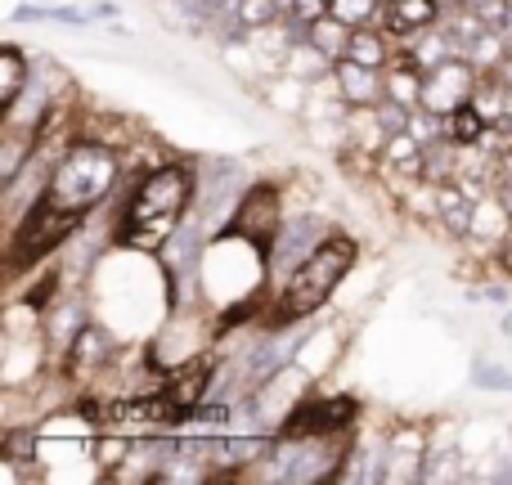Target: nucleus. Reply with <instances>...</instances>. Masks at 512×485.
I'll return each instance as SVG.
<instances>
[{"instance_id":"nucleus-1","label":"nucleus","mask_w":512,"mask_h":485,"mask_svg":"<svg viewBox=\"0 0 512 485\" xmlns=\"http://www.w3.org/2000/svg\"><path fill=\"white\" fill-rule=\"evenodd\" d=\"M198 198V162L194 158H167L135 176L126 189L113 221V243L135 247V252H162L171 234L185 225Z\"/></svg>"},{"instance_id":"nucleus-2","label":"nucleus","mask_w":512,"mask_h":485,"mask_svg":"<svg viewBox=\"0 0 512 485\" xmlns=\"http://www.w3.org/2000/svg\"><path fill=\"white\" fill-rule=\"evenodd\" d=\"M126 180V153L95 135H77L68 149L54 158L45 207L68 216H90L122 189Z\"/></svg>"},{"instance_id":"nucleus-3","label":"nucleus","mask_w":512,"mask_h":485,"mask_svg":"<svg viewBox=\"0 0 512 485\" xmlns=\"http://www.w3.org/2000/svg\"><path fill=\"white\" fill-rule=\"evenodd\" d=\"M355 261H360V239H351L346 230H333L297 270L288 274L279 292H274L270 319L279 324H301V319H319V310L342 292V283L351 279Z\"/></svg>"},{"instance_id":"nucleus-4","label":"nucleus","mask_w":512,"mask_h":485,"mask_svg":"<svg viewBox=\"0 0 512 485\" xmlns=\"http://www.w3.org/2000/svg\"><path fill=\"white\" fill-rule=\"evenodd\" d=\"M333 230L337 225L324 207H288V221H283V230L274 234L270 252H265L270 256V292H279L283 283H288V274L297 270Z\"/></svg>"},{"instance_id":"nucleus-5","label":"nucleus","mask_w":512,"mask_h":485,"mask_svg":"<svg viewBox=\"0 0 512 485\" xmlns=\"http://www.w3.org/2000/svg\"><path fill=\"white\" fill-rule=\"evenodd\" d=\"M364 418V400L355 391H310L283 423V436H355Z\"/></svg>"},{"instance_id":"nucleus-6","label":"nucleus","mask_w":512,"mask_h":485,"mask_svg":"<svg viewBox=\"0 0 512 485\" xmlns=\"http://www.w3.org/2000/svg\"><path fill=\"white\" fill-rule=\"evenodd\" d=\"M283 221H288V194H283V185L279 180H252V185L239 194V203H234L225 230L239 234V239L261 243L265 252H270V243H274V234L283 230Z\"/></svg>"},{"instance_id":"nucleus-7","label":"nucleus","mask_w":512,"mask_h":485,"mask_svg":"<svg viewBox=\"0 0 512 485\" xmlns=\"http://www.w3.org/2000/svg\"><path fill=\"white\" fill-rule=\"evenodd\" d=\"M481 72L477 63L468 59V54H454V59L436 63V68L423 72V108H432V113H454V108L472 104V90H477Z\"/></svg>"},{"instance_id":"nucleus-8","label":"nucleus","mask_w":512,"mask_h":485,"mask_svg":"<svg viewBox=\"0 0 512 485\" xmlns=\"http://www.w3.org/2000/svg\"><path fill=\"white\" fill-rule=\"evenodd\" d=\"M432 450V423H391L387 427V481H423Z\"/></svg>"},{"instance_id":"nucleus-9","label":"nucleus","mask_w":512,"mask_h":485,"mask_svg":"<svg viewBox=\"0 0 512 485\" xmlns=\"http://www.w3.org/2000/svg\"><path fill=\"white\" fill-rule=\"evenodd\" d=\"M441 14H445V9L436 5V0H387L378 23L387 27V36L396 45H409L418 32H423V27L441 23Z\"/></svg>"},{"instance_id":"nucleus-10","label":"nucleus","mask_w":512,"mask_h":485,"mask_svg":"<svg viewBox=\"0 0 512 485\" xmlns=\"http://www.w3.org/2000/svg\"><path fill=\"white\" fill-rule=\"evenodd\" d=\"M337 86H342V99L351 108H378L387 99V68L342 59L337 63Z\"/></svg>"},{"instance_id":"nucleus-11","label":"nucleus","mask_w":512,"mask_h":485,"mask_svg":"<svg viewBox=\"0 0 512 485\" xmlns=\"http://www.w3.org/2000/svg\"><path fill=\"white\" fill-rule=\"evenodd\" d=\"M400 45L387 36V27L382 23H364L351 32V45H346V59L355 63H369V68H391V59H396Z\"/></svg>"},{"instance_id":"nucleus-12","label":"nucleus","mask_w":512,"mask_h":485,"mask_svg":"<svg viewBox=\"0 0 512 485\" xmlns=\"http://www.w3.org/2000/svg\"><path fill=\"white\" fill-rule=\"evenodd\" d=\"M36 68L27 59L23 45H0V108H9L27 86H32Z\"/></svg>"},{"instance_id":"nucleus-13","label":"nucleus","mask_w":512,"mask_h":485,"mask_svg":"<svg viewBox=\"0 0 512 485\" xmlns=\"http://www.w3.org/2000/svg\"><path fill=\"white\" fill-rule=\"evenodd\" d=\"M337 63L328 59L324 50H319L315 41H292L288 45V59H283V72H292V77H301V81H319V77H328Z\"/></svg>"},{"instance_id":"nucleus-14","label":"nucleus","mask_w":512,"mask_h":485,"mask_svg":"<svg viewBox=\"0 0 512 485\" xmlns=\"http://www.w3.org/2000/svg\"><path fill=\"white\" fill-rule=\"evenodd\" d=\"M351 32H355V27H346L337 14H324V18H315V23H310V41H315L333 63H342V59H346Z\"/></svg>"},{"instance_id":"nucleus-15","label":"nucleus","mask_w":512,"mask_h":485,"mask_svg":"<svg viewBox=\"0 0 512 485\" xmlns=\"http://www.w3.org/2000/svg\"><path fill=\"white\" fill-rule=\"evenodd\" d=\"M486 117L477 113V104H463V108H454V113H445V140H454V144H481V135H486Z\"/></svg>"},{"instance_id":"nucleus-16","label":"nucleus","mask_w":512,"mask_h":485,"mask_svg":"<svg viewBox=\"0 0 512 485\" xmlns=\"http://www.w3.org/2000/svg\"><path fill=\"white\" fill-rule=\"evenodd\" d=\"M508 50H512V45H508V36L499 32V27H490L486 36H477V41L468 45V59L477 63V72H481V77H486V72H499V63L508 59Z\"/></svg>"},{"instance_id":"nucleus-17","label":"nucleus","mask_w":512,"mask_h":485,"mask_svg":"<svg viewBox=\"0 0 512 485\" xmlns=\"http://www.w3.org/2000/svg\"><path fill=\"white\" fill-rule=\"evenodd\" d=\"M234 18L243 23V32H256V27H270L283 18L279 0H234Z\"/></svg>"},{"instance_id":"nucleus-18","label":"nucleus","mask_w":512,"mask_h":485,"mask_svg":"<svg viewBox=\"0 0 512 485\" xmlns=\"http://www.w3.org/2000/svg\"><path fill=\"white\" fill-rule=\"evenodd\" d=\"M382 5L387 0H328V14H337L346 27H364V23H378Z\"/></svg>"},{"instance_id":"nucleus-19","label":"nucleus","mask_w":512,"mask_h":485,"mask_svg":"<svg viewBox=\"0 0 512 485\" xmlns=\"http://www.w3.org/2000/svg\"><path fill=\"white\" fill-rule=\"evenodd\" d=\"M472 387H481V391H504V396H512V369H495V364L477 360V364H472Z\"/></svg>"},{"instance_id":"nucleus-20","label":"nucleus","mask_w":512,"mask_h":485,"mask_svg":"<svg viewBox=\"0 0 512 485\" xmlns=\"http://www.w3.org/2000/svg\"><path fill=\"white\" fill-rule=\"evenodd\" d=\"M409 113H414V108L396 104V99H382V104H378V117H382V126H387V135L409 131Z\"/></svg>"},{"instance_id":"nucleus-21","label":"nucleus","mask_w":512,"mask_h":485,"mask_svg":"<svg viewBox=\"0 0 512 485\" xmlns=\"http://www.w3.org/2000/svg\"><path fill=\"white\" fill-rule=\"evenodd\" d=\"M288 14H297V18H306V23H315V18L328 14V0H297Z\"/></svg>"},{"instance_id":"nucleus-22","label":"nucleus","mask_w":512,"mask_h":485,"mask_svg":"<svg viewBox=\"0 0 512 485\" xmlns=\"http://www.w3.org/2000/svg\"><path fill=\"white\" fill-rule=\"evenodd\" d=\"M472 297H481V301H495V306H508V297H512V292H508V283H486V288H481V292H472Z\"/></svg>"},{"instance_id":"nucleus-23","label":"nucleus","mask_w":512,"mask_h":485,"mask_svg":"<svg viewBox=\"0 0 512 485\" xmlns=\"http://www.w3.org/2000/svg\"><path fill=\"white\" fill-rule=\"evenodd\" d=\"M499 333H508V337H512V310H508L504 319H499Z\"/></svg>"},{"instance_id":"nucleus-24","label":"nucleus","mask_w":512,"mask_h":485,"mask_svg":"<svg viewBox=\"0 0 512 485\" xmlns=\"http://www.w3.org/2000/svg\"><path fill=\"white\" fill-rule=\"evenodd\" d=\"M504 113H508V117H512V86H508V90H504Z\"/></svg>"}]
</instances>
